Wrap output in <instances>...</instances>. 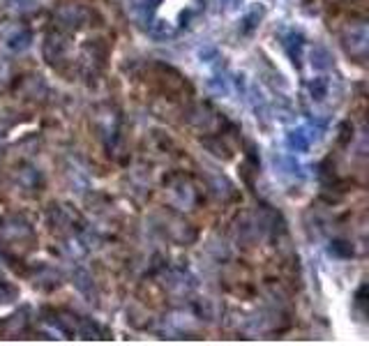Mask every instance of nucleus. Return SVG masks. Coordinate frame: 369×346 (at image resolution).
Masks as SVG:
<instances>
[{"label": "nucleus", "instance_id": "nucleus-3", "mask_svg": "<svg viewBox=\"0 0 369 346\" xmlns=\"http://www.w3.org/2000/svg\"><path fill=\"white\" fill-rule=\"evenodd\" d=\"M282 47H284L286 53H289V58H291L293 65L298 67V65H300V58H302V49H305V38H302V35L295 33V30H291V33L284 38Z\"/></svg>", "mask_w": 369, "mask_h": 346}, {"label": "nucleus", "instance_id": "nucleus-6", "mask_svg": "<svg viewBox=\"0 0 369 346\" xmlns=\"http://www.w3.org/2000/svg\"><path fill=\"white\" fill-rule=\"evenodd\" d=\"M30 42H33V35L28 30H19V33H14L10 40H7V49L10 51H25L30 47Z\"/></svg>", "mask_w": 369, "mask_h": 346}, {"label": "nucleus", "instance_id": "nucleus-11", "mask_svg": "<svg viewBox=\"0 0 369 346\" xmlns=\"http://www.w3.org/2000/svg\"><path fill=\"white\" fill-rule=\"evenodd\" d=\"M330 252L337 254V257H351V245L344 242V240H335V242H332Z\"/></svg>", "mask_w": 369, "mask_h": 346}, {"label": "nucleus", "instance_id": "nucleus-2", "mask_svg": "<svg viewBox=\"0 0 369 346\" xmlns=\"http://www.w3.org/2000/svg\"><path fill=\"white\" fill-rule=\"evenodd\" d=\"M310 145H312V136L307 134L305 127L286 132V148H289L291 152H307Z\"/></svg>", "mask_w": 369, "mask_h": 346}, {"label": "nucleus", "instance_id": "nucleus-7", "mask_svg": "<svg viewBox=\"0 0 369 346\" xmlns=\"http://www.w3.org/2000/svg\"><path fill=\"white\" fill-rule=\"evenodd\" d=\"M263 14H266L263 7H254V10H251V12L245 16V19H242V33L249 35L251 30H256L259 23H261V19H263Z\"/></svg>", "mask_w": 369, "mask_h": 346}, {"label": "nucleus", "instance_id": "nucleus-10", "mask_svg": "<svg viewBox=\"0 0 369 346\" xmlns=\"http://www.w3.org/2000/svg\"><path fill=\"white\" fill-rule=\"evenodd\" d=\"M16 296H19V291L0 279V303H12Z\"/></svg>", "mask_w": 369, "mask_h": 346}, {"label": "nucleus", "instance_id": "nucleus-1", "mask_svg": "<svg viewBox=\"0 0 369 346\" xmlns=\"http://www.w3.org/2000/svg\"><path fill=\"white\" fill-rule=\"evenodd\" d=\"M56 21L60 28H65V30H76L84 26L86 21V10H81L79 5H65V7H60L58 14H56Z\"/></svg>", "mask_w": 369, "mask_h": 346}, {"label": "nucleus", "instance_id": "nucleus-4", "mask_svg": "<svg viewBox=\"0 0 369 346\" xmlns=\"http://www.w3.org/2000/svg\"><path fill=\"white\" fill-rule=\"evenodd\" d=\"M65 47H67V42L62 40L60 35H49L47 44H44V56H47L51 62L53 60H60L62 53H65Z\"/></svg>", "mask_w": 369, "mask_h": 346}, {"label": "nucleus", "instance_id": "nucleus-12", "mask_svg": "<svg viewBox=\"0 0 369 346\" xmlns=\"http://www.w3.org/2000/svg\"><path fill=\"white\" fill-rule=\"evenodd\" d=\"M152 33H155V38H171V35H174V28L166 26V21H157L155 26H152Z\"/></svg>", "mask_w": 369, "mask_h": 346}, {"label": "nucleus", "instance_id": "nucleus-8", "mask_svg": "<svg viewBox=\"0 0 369 346\" xmlns=\"http://www.w3.org/2000/svg\"><path fill=\"white\" fill-rule=\"evenodd\" d=\"M310 93H312V99H323L328 95V79H314L312 84H310Z\"/></svg>", "mask_w": 369, "mask_h": 346}, {"label": "nucleus", "instance_id": "nucleus-9", "mask_svg": "<svg viewBox=\"0 0 369 346\" xmlns=\"http://www.w3.org/2000/svg\"><path fill=\"white\" fill-rule=\"evenodd\" d=\"M208 88L212 90L215 95H220V97H227L231 93V88L227 84V79H222V77H212L208 79Z\"/></svg>", "mask_w": 369, "mask_h": 346}, {"label": "nucleus", "instance_id": "nucleus-13", "mask_svg": "<svg viewBox=\"0 0 369 346\" xmlns=\"http://www.w3.org/2000/svg\"><path fill=\"white\" fill-rule=\"evenodd\" d=\"M159 3H161V0H141L143 10H148V12H150V10H155V7H157Z\"/></svg>", "mask_w": 369, "mask_h": 346}, {"label": "nucleus", "instance_id": "nucleus-5", "mask_svg": "<svg viewBox=\"0 0 369 346\" xmlns=\"http://www.w3.org/2000/svg\"><path fill=\"white\" fill-rule=\"evenodd\" d=\"M312 67L319 69V72L332 67V56H330V51L326 47H314L312 49Z\"/></svg>", "mask_w": 369, "mask_h": 346}]
</instances>
